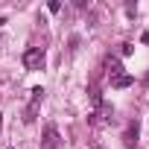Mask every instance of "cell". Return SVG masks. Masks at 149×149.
<instances>
[{
	"label": "cell",
	"mask_w": 149,
	"mask_h": 149,
	"mask_svg": "<svg viewBox=\"0 0 149 149\" xmlns=\"http://www.w3.org/2000/svg\"><path fill=\"white\" fill-rule=\"evenodd\" d=\"M140 41H146V44H149V32H143V35H140Z\"/></svg>",
	"instance_id": "cell-7"
},
{
	"label": "cell",
	"mask_w": 149,
	"mask_h": 149,
	"mask_svg": "<svg viewBox=\"0 0 149 149\" xmlns=\"http://www.w3.org/2000/svg\"><path fill=\"white\" fill-rule=\"evenodd\" d=\"M132 50H134V44H123V50H120V53H123V56H132Z\"/></svg>",
	"instance_id": "cell-6"
},
{
	"label": "cell",
	"mask_w": 149,
	"mask_h": 149,
	"mask_svg": "<svg viewBox=\"0 0 149 149\" xmlns=\"http://www.w3.org/2000/svg\"><path fill=\"white\" fill-rule=\"evenodd\" d=\"M91 146H94V149H102V146H100V143H91Z\"/></svg>",
	"instance_id": "cell-8"
},
{
	"label": "cell",
	"mask_w": 149,
	"mask_h": 149,
	"mask_svg": "<svg viewBox=\"0 0 149 149\" xmlns=\"http://www.w3.org/2000/svg\"><path fill=\"white\" fill-rule=\"evenodd\" d=\"M105 67H108V76H114V79H117V76H123V64H120L117 58H108V61H105Z\"/></svg>",
	"instance_id": "cell-3"
},
{
	"label": "cell",
	"mask_w": 149,
	"mask_h": 149,
	"mask_svg": "<svg viewBox=\"0 0 149 149\" xmlns=\"http://www.w3.org/2000/svg\"><path fill=\"white\" fill-rule=\"evenodd\" d=\"M132 82H134V79L129 76V73H123V76H117V79H111V85H114V88H129Z\"/></svg>",
	"instance_id": "cell-5"
},
{
	"label": "cell",
	"mask_w": 149,
	"mask_h": 149,
	"mask_svg": "<svg viewBox=\"0 0 149 149\" xmlns=\"http://www.w3.org/2000/svg\"><path fill=\"white\" fill-rule=\"evenodd\" d=\"M41 149H61V134L53 123L44 126V132H41Z\"/></svg>",
	"instance_id": "cell-2"
},
{
	"label": "cell",
	"mask_w": 149,
	"mask_h": 149,
	"mask_svg": "<svg viewBox=\"0 0 149 149\" xmlns=\"http://www.w3.org/2000/svg\"><path fill=\"white\" fill-rule=\"evenodd\" d=\"M3 24H6V18H0V26H3Z\"/></svg>",
	"instance_id": "cell-9"
},
{
	"label": "cell",
	"mask_w": 149,
	"mask_h": 149,
	"mask_svg": "<svg viewBox=\"0 0 149 149\" xmlns=\"http://www.w3.org/2000/svg\"><path fill=\"white\" fill-rule=\"evenodd\" d=\"M44 61H47V56H44L41 47H29L24 53V67L26 70H44Z\"/></svg>",
	"instance_id": "cell-1"
},
{
	"label": "cell",
	"mask_w": 149,
	"mask_h": 149,
	"mask_svg": "<svg viewBox=\"0 0 149 149\" xmlns=\"http://www.w3.org/2000/svg\"><path fill=\"white\" fill-rule=\"evenodd\" d=\"M134 143H137V123H132V126H129V129H126V146H129V149H132V146H134Z\"/></svg>",
	"instance_id": "cell-4"
},
{
	"label": "cell",
	"mask_w": 149,
	"mask_h": 149,
	"mask_svg": "<svg viewBox=\"0 0 149 149\" xmlns=\"http://www.w3.org/2000/svg\"><path fill=\"white\" fill-rule=\"evenodd\" d=\"M0 117H3V114H0Z\"/></svg>",
	"instance_id": "cell-10"
}]
</instances>
